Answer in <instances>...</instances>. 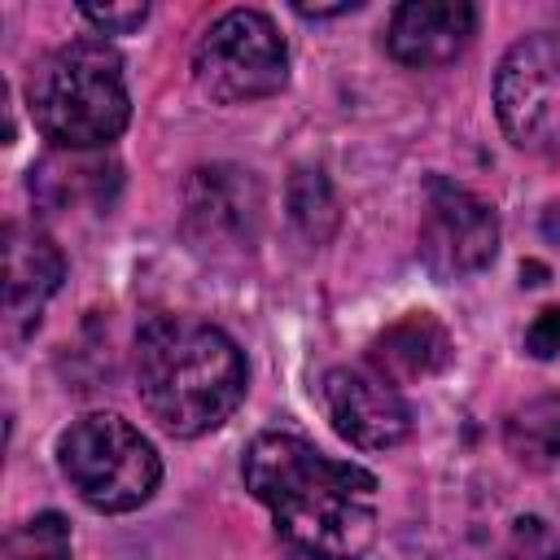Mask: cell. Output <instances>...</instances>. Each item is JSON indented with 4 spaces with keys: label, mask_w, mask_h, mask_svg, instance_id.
Masks as SVG:
<instances>
[{
    "label": "cell",
    "mask_w": 560,
    "mask_h": 560,
    "mask_svg": "<svg viewBox=\"0 0 560 560\" xmlns=\"http://www.w3.org/2000/svg\"><path fill=\"white\" fill-rule=\"evenodd\" d=\"M245 490L302 560H359L376 538V477L298 433H258L241 459Z\"/></svg>",
    "instance_id": "obj_1"
},
{
    "label": "cell",
    "mask_w": 560,
    "mask_h": 560,
    "mask_svg": "<svg viewBox=\"0 0 560 560\" xmlns=\"http://www.w3.org/2000/svg\"><path fill=\"white\" fill-rule=\"evenodd\" d=\"M241 346L197 315H153L136 332V394L171 438L219 429L245 398Z\"/></svg>",
    "instance_id": "obj_2"
},
{
    "label": "cell",
    "mask_w": 560,
    "mask_h": 560,
    "mask_svg": "<svg viewBox=\"0 0 560 560\" xmlns=\"http://www.w3.org/2000/svg\"><path fill=\"white\" fill-rule=\"evenodd\" d=\"M26 109L52 149L96 153L131 118L122 57L109 39L83 35L52 48L26 79Z\"/></svg>",
    "instance_id": "obj_3"
},
{
    "label": "cell",
    "mask_w": 560,
    "mask_h": 560,
    "mask_svg": "<svg viewBox=\"0 0 560 560\" xmlns=\"http://www.w3.org/2000/svg\"><path fill=\"white\" fill-rule=\"evenodd\" d=\"M57 464L92 512H136L162 481L153 442L114 411H92L57 438Z\"/></svg>",
    "instance_id": "obj_4"
},
{
    "label": "cell",
    "mask_w": 560,
    "mask_h": 560,
    "mask_svg": "<svg viewBox=\"0 0 560 560\" xmlns=\"http://www.w3.org/2000/svg\"><path fill=\"white\" fill-rule=\"evenodd\" d=\"M192 79L214 105L276 96L289 79V48L258 9H228L192 44Z\"/></svg>",
    "instance_id": "obj_5"
},
{
    "label": "cell",
    "mask_w": 560,
    "mask_h": 560,
    "mask_svg": "<svg viewBox=\"0 0 560 560\" xmlns=\"http://www.w3.org/2000/svg\"><path fill=\"white\" fill-rule=\"evenodd\" d=\"M494 114L525 153H560V35L516 39L494 70Z\"/></svg>",
    "instance_id": "obj_6"
},
{
    "label": "cell",
    "mask_w": 560,
    "mask_h": 560,
    "mask_svg": "<svg viewBox=\"0 0 560 560\" xmlns=\"http://www.w3.org/2000/svg\"><path fill=\"white\" fill-rule=\"evenodd\" d=\"M416 249L433 280L477 276L499 254V219H494L490 201H481L464 184H455L446 175H429Z\"/></svg>",
    "instance_id": "obj_7"
},
{
    "label": "cell",
    "mask_w": 560,
    "mask_h": 560,
    "mask_svg": "<svg viewBox=\"0 0 560 560\" xmlns=\"http://www.w3.org/2000/svg\"><path fill=\"white\" fill-rule=\"evenodd\" d=\"M262 219L258 179L241 166H201L188 179L184 232L201 254H241L254 245Z\"/></svg>",
    "instance_id": "obj_8"
},
{
    "label": "cell",
    "mask_w": 560,
    "mask_h": 560,
    "mask_svg": "<svg viewBox=\"0 0 560 560\" xmlns=\"http://www.w3.org/2000/svg\"><path fill=\"white\" fill-rule=\"evenodd\" d=\"M324 407H328L332 429L359 451H389V446L407 442V433H411L407 398L398 394V385L376 376L368 363L332 368L324 376Z\"/></svg>",
    "instance_id": "obj_9"
},
{
    "label": "cell",
    "mask_w": 560,
    "mask_h": 560,
    "mask_svg": "<svg viewBox=\"0 0 560 560\" xmlns=\"http://www.w3.org/2000/svg\"><path fill=\"white\" fill-rule=\"evenodd\" d=\"M61 280H66L61 245L39 223L9 219L4 228V332L9 341H22L39 324Z\"/></svg>",
    "instance_id": "obj_10"
},
{
    "label": "cell",
    "mask_w": 560,
    "mask_h": 560,
    "mask_svg": "<svg viewBox=\"0 0 560 560\" xmlns=\"http://www.w3.org/2000/svg\"><path fill=\"white\" fill-rule=\"evenodd\" d=\"M477 31V9L468 0H407L394 9L385 48L411 70H433L455 61Z\"/></svg>",
    "instance_id": "obj_11"
},
{
    "label": "cell",
    "mask_w": 560,
    "mask_h": 560,
    "mask_svg": "<svg viewBox=\"0 0 560 560\" xmlns=\"http://www.w3.org/2000/svg\"><path fill=\"white\" fill-rule=\"evenodd\" d=\"M455 359V341L446 324L429 311H411L398 324H389L381 337L368 346V368L385 376L389 385H416L438 372H446Z\"/></svg>",
    "instance_id": "obj_12"
},
{
    "label": "cell",
    "mask_w": 560,
    "mask_h": 560,
    "mask_svg": "<svg viewBox=\"0 0 560 560\" xmlns=\"http://www.w3.org/2000/svg\"><path fill=\"white\" fill-rule=\"evenodd\" d=\"M118 192V162L79 149H52L39 166H31V197L48 210H105Z\"/></svg>",
    "instance_id": "obj_13"
},
{
    "label": "cell",
    "mask_w": 560,
    "mask_h": 560,
    "mask_svg": "<svg viewBox=\"0 0 560 560\" xmlns=\"http://www.w3.org/2000/svg\"><path fill=\"white\" fill-rule=\"evenodd\" d=\"M503 446L521 468H560V394H538L512 407L503 420Z\"/></svg>",
    "instance_id": "obj_14"
},
{
    "label": "cell",
    "mask_w": 560,
    "mask_h": 560,
    "mask_svg": "<svg viewBox=\"0 0 560 560\" xmlns=\"http://www.w3.org/2000/svg\"><path fill=\"white\" fill-rule=\"evenodd\" d=\"M0 560H74L70 551V525L61 512H39L9 529Z\"/></svg>",
    "instance_id": "obj_15"
},
{
    "label": "cell",
    "mask_w": 560,
    "mask_h": 560,
    "mask_svg": "<svg viewBox=\"0 0 560 560\" xmlns=\"http://www.w3.org/2000/svg\"><path fill=\"white\" fill-rule=\"evenodd\" d=\"M289 210H293V223L311 236V241H324L337 223V197L328 188V179L319 171H298L293 184H289Z\"/></svg>",
    "instance_id": "obj_16"
},
{
    "label": "cell",
    "mask_w": 560,
    "mask_h": 560,
    "mask_svg": "<svg viewBox=\"0 0 560 560\" xmlns=\"http://www.w3.org/2000/svg\"><path fill=\"white\" fill-rule=\"evenodd\" d=\"M503 560H560V534L542 516H516L503 542Z\"/></svg>",
    "instance_id": "obj_17"
},
{
    "label": "cell",
    "mask_w": 560,
    "mask_h": 560,
    "mask_svg": "<svg viewBox=\"0 0 560 560\" xmlns=\"http://www.w3.org/2000/svg\"><path fill=\"white\" fill-rule=\"evenodd\" d=\"M79 13L101 31V35H127L149 18V4H79Z\"/></svg>",
    "instance_id": "obj_18"
},
{
    "label": "cell",
    "mask_w": 560,
    "mask_h": 560,
    "mask_svg": "<svg viewBox=\"0 0 560 560\" xmlns=\"http://www.w3.org/2000/svg\"><path fill=\"white\" fill-rule=\"evenodd\" d=\"M525 354H534V359L560 354V306H547L534 315V324L525 328Z\"/></svg>",
    "instance_id": "obj_19"
}]
</instances>
